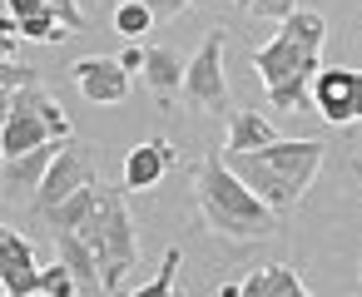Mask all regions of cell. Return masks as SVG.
Instances as JSON below:
<instances>
[{
	"instance_id": "obj_1",
	"label": "cell",
	"mask_w": 362,
	"mask_h": 297,
	"mask_svg": "<svg viewBox=\"0 0 362 297\" xmlns=\"http://www.w3.org/2000/svg\"><path fill=\"white\" fill-rule=\"evenodd\" d=\"M322 40H327V20L317 11H293L283 30L263 50H253V70L268 85L273 109H303L313 99V80L322 70Z\"/></svg>"
},
{
	"instance_id": "obj_2",
	"label": "cell",
	"mask_w": 362,
	"mask_h": 297,
	"mask_svg": "<svg viewBox=\"0 0 362 297\" xmlns=\"http://www.w3.org/2000/svg\"><path fill=\"white\" fill-rule=\"evenodd\" d=\"M194 188H199L204 223H209L214 233H223V238L263 243V238H273V233H278V223H283V218H278V213H273L253 188H243V178H233V174H228V164H223L218 154H209V159L199 164Z\"/></svg>"
},
{
	"instance_id": "obj_3",
	"label": "cell",
	"mask_w": 362,
	"mask_h": 297,
	"mask_svg": "<svg viewBox=\"0 0 362 297\" xmlns=\"http://www.w3.org/2000/svg\"><path fill=\"white\" fill-rule=\"evenodd\" d=\"M85 238V248L95 253V267H100V287H119L124 272L139 262V238H134V218L124 208V188H105L100 183V198L90 208V218L75 228Z\"/></svg>"
},
{
	"instance_id": "obj_4",
	"label": "cell",
	"mask_w": 362,
	"mask_h": 297,
	"mask_svg": "<svg viewBox=\"0 0 362 297\" xmlns=\"http://www.w3.org/2000/svg\"><path fill=\"white\" fill-rule=\"evenodd\" d=\"M65 139H75V134H70V119L50 90L25 85L11 95V119L0 129V159H21L40 144H65Z\"/></svg>"
},
{
	"instance_id": "obj_5",
	"label": "cell",
	"mask_w": 362,
	"mask_h": 297,
	"mask_svg": "<svg viewBox=\"0 0 362 297\" xmlns=\"http://www.w3.org/2000/svg\"><path fill=\"white\" fill-rule=\"evenodd\" d=\"M90 183H100V178H95V154H90V144L65 139V144L55 149V164H50L45 183H40L35 198H30V213H50V208H60L65 198H75V193L90 188Z\"/></svg>"
},
{
	"instance_id": "obj_6",
	"label": "cell",
	"mask_w": 362,
	"mask_h": 297,
	"mask_svg": "<svg viewBox=\"0 0 362 297\" xmlns=\"http://www.w3.org/2000/svg\"><path fill=\"white\" fill-rule=\"evenodd\" d=\"M184 95H189L199 109L233 114V104H228V80H223V30H209L204 50L189 60V70H184Z\"/></svg>"
},
{
	"instance_id": "obj_7",
	"label": "cell",
	"mask_w": 362,
	"mask_h": 297,
	"mask_svg": "<svg viewBox=\"0 0 362 297\" xmlns=\"http://www.w3.org/2000/svg\"><path fill=\"white\" fill-rule=\"evenodd\" d=\"M218 159H223V164H228V174H233V178H243V188H253V193H258V198H263L278 218L298 208V198H303V193H298V188H293L278 169H268V164H263V154H238V149H223Z\"/></svg>"
},
{
	"instance_id": "obj_8",
	"label": "cell",
	"mask_w": 362,
	"mask_h": 297,
	"mask_svg": "<svg viewBox=\"0 0 362 297\" xmlns=\"http://www.w3.org/2000/svg\"><path fill=\"white\" fill-rule=\"evenodd\" d=\"M253 154H263V164L268 169H278L298 193H308V183H313V174L322 169V139H278V144H268V149H253Z\"/></svg>"
},
{
	"instance_id": "obj_9",
	"label": "cell",
	"mask_w": 362,
	"mask_h": 297,
	"mask_svg": "<svg viewBox=\"0 0 362 297\" xmlns=\"http://www.w3.org/2000/svg\"><path fill=\"white\" fill-rule=\"evenodd\" d=\"M0 292H11V297H35L40 292L35 253L16 228H0Z\"/></svg>"
},
{
	"instance_id": "obj_10",
	"label": "cell",
	"mask_w": 362,
	"mask_h": 297,
	"mask_svg": "<svg viewBox=\"0 0 362 297\" xmlns=\"http://www.w3.org/2000/svg\"><path fill=\"white\" fill-rule=\"evenodd\" d=\"M75 85L90 104H124L129 95V70L110 55H95V60H80L75 65Z\"/></svg>"
},
{
	"instance_id": "obj_11",
	"label": "cell",
	"mask_w": 362,
	"mask_h": 297,
	"mask_svg": "<svg viewBox=\"0 0 362 297\" xmlns=\"http://www.w3.org/2000/svg\"><path fill=\"white\" fill-rule=\"evenodd\" d=\"M174 144L169 139H144L139 149H129L124 159V193H149L169 169H174Z\"/></svg>"
},
{
	"instance_id": "obj_12",
	"label": "cell",
	"mask_w": 362,
	"mask_h": 297,
	"mask_svg": "<svg viewBox=\"0 0 362 297\" xmlns=\"http://www.w3.org/2000/svg\"><path fill=\"white\" fill-rule=\"evenodd\" d=\"M55 149L60 144H40L21 159H0V188H6L11 198H35V188L45 183L50 164H55Z\"/></svg>"
},
{
	"instance_id": "obj_13",
	"label": "cell",
	"mask_w": 362,
	"mask_h": 297,
	"mask_svg": "<svg viewBox=\"0 0 362 297\" xmlns=\"http://www.w3.org/2000/svg\"><path fill=\"white\" fill-rule=\"evenodd\" d=\"M352 80H357V70H317V80H313V109L327 124H352Z\"/></svg>"
},
{
	"instance_id": "obj_14",
	"label": "cell",
	"mask_w": 362,
	"mask_h": 297,
	"mask_svg": "<svg viewBox=\"0 0 362 297\" xmlns=\"http://www.w3.org/2000/svg\"><path fill=\"white\" fill-rule=\"evenodd\" d=\"M238 297H308V287L298 282V272L288 262H268L238 282Z\"/></svg>"
},
{
	"instance_id": "obj_15",
	"label": "cell",
	"mask_w": 362,
	"mask_h": 297,
	"mask_svg": "<svg viewBox=\"0 0 362 297\" xmlns=\"http://www.w3.org/2000/svg\"><path fill=\"white\" fill-rule=\"evenodd\" d=\"M184 70H189V60H179L169 45L144 50V85H149L159 99H169V95H179V90H184Z\"/></svg>"
},
{
	"instance_id": "obj_16",
	"label": "cell",
	"mask_w": 362,
	"mask_h": 297,
	"mask_svg": "<svg viewBox=\"0 0 362 297\" xmlns=\"http://www.w3.org/2000/svg\"><path fill=\"white\" fill-rule=\"evenodd\" d=\"M283 134L258 114V109H233L228 114V144L223 149H238V154H253V149H268V144H278Z\"/></svg>"
},
{
	"instance_id": "obj_17",
	"label": "cell",
	"mask_w": 362,
	"mask_h": 297,
	"mask_svg": "<svg viewBox=\"0 0 362 297\" xmlns=\"http://www.w3.org/2000/svg\"><path fill=\"white\" fill-rule=\"evenodd\" d=\"M55 253H60V262L70 267V277H75L80 287H100V267H95V253L85 248V238H80V233L60 228V233H55Z\"/></svg>"
},
{
	"instance_id": "obj_18",
	"label": "cell",
	"mask_w": 362,
	"mask_h": 297,
	"mask_svg": "<svg viewBox=\"0 0 362 297\" xmlns=\"http://www.w3.org/2000/svg\"><path fill=\"white\" fill-rule=\"evenodd\" d=\"M95 198H100V183H90V188H80L75 198H65L60 208H50V213H40V218H45V223H50L55 233H60V228H70V233H75V228H80V223L90 218V208H95Z\"/></svg>"
},
{
	"instance_id": "obj_19",
	"label": "cell",
	"mask_w": 362,
	"mask_h": 297,
	"mask_svg": "<svg viewBox=\"0 0 362 297\" xmlns=\"http://www.w3.org/2000/svg\"><path fill=\"white\" fill-rule=\"evenodd\" d=\"M179 262H184V253L169 248L164 262H159V272H154V282H144V287L129 292V297H179Z\"/></svg>"
},
{
	"instance_id": "obj_20",
	"label": "cell",
	"mask_w": 362,
	"mask_h": 297,
	"mask_svg": "<svg viewBox=\"0 0 362 297\" xmlns=\"http://www.w3.org/2000/svg\"><path fill=\"white\" fill-rule=\"evenodd\" d=\"M149 25H154V11L144 6V0H119V11H115V30H119L124 40L144 35Z\"/></svg>"
},
{
	"instance_id": "obj_21",
	"label": "cell",
	"mask_w": 362,
	"mask_h": 297,
	"mask_svg": "<svg viewBox=\"0 0 362 297\" xmlns=\"http://www.w3.org/2000/svg\"><path fill=\"white\" fill-rule=\"evenodd\" d=\"M40 292L45 297H80V282L70 277L65 262H55V267H40Z\"/></svg>"
},
{
	"instance_id": "obj_22",
	"label": "cell",
	"mask_w": 362,
	"mask_h": 297,
	"mask_svg": "<svg viewBox=\"0 0 362 297\" xmlns=\"http://www.w3.org/2000/svg\"><path fill=\"white\" fill-rule=\"evenodd\" d=\"M248 6V16H258V20H288L293 11H298V0H243Z\"/></svg>"
},
{
	"instance_id": "obj_23",
	"label": "cell",
	"mask_w": 362,
	"mask_h": 297,
	"mask_svg": "<svg viewBox=\"0 0 362 297\" xmlns=\"http://www.w3.org/2000/svg\"><path fill=\"white\" fill-rule=\"evenodd\" d=\"M16 40H21V30H16V16H0V70L21 65V60H16Z\"/></svg>"
},
{
	"instance_id": "obj_24",
	"label": "cell",
	"mask_w": 362,
	"mask_h": 297,
	"mask_svg": "<svg viewBox=\"0 0 362 297\" xmlns=\"http://www.w3.org/2000/svg\"><path fill=\"white\" fill-rule=\"evenodd\" d=\"M45 6H50V11L60 16V25H65L70 35H75V30H85V11L75 6V0H45Z\"/></svg>"
},
{
	"instance_id": "obj_25",
	"label": "cell",
	"mask_w": 362,
	"mask_h": 297,
	"mask_svg": "<svg viewBox=\"0 0 362 297\" xmlns=\"http://www.w3.org/2000/svg\"><path fill=\"white\" fill-rule=\"evenodd\" d=\"M6 11L16 16V20H35V16H55L50 6H45V0H6ZM60 20V16H55Z\"/></svg>"
},
{
	"instance_id": "obj_26",
	"label": "cell",
	"mask_w": 362,
	"mask_h": 297,
	"mask_svg": "<svg viewBox=\"0 0 362 297\" xmlns=\"http://www.w3.org/2000/svg\"><path fill=\"white\" fill-rule=\"evenodd\" d=\"M144 6L154 11V20H174V16L189 6V0H144Z\"/></svg>"
},
{
	"instance_id": "obj_27",
	"label": "cell",
	"mask_w": 362,
	"mask_h": 297,
	"mask_svg": "<svg viewBox=\"0 0 362 297\" xmlns=\"http://www.w3.org/2000/svg\"><path fill=\"white\" fill-rule=\"evenodd\" d=\"M119 65H124V70H144V50H124Z\"/></svg>"
},
{
	"instance_id": "obj_28",
	"label": "cell",
	"mask_w": 362,
	"mask_h": 297,
	"mask_svg": "<svg viewBox=\"0 0 362 297\" xmlns=\"http://www.w3.org/2000/svg\"><path fill=\"white\" fill-rule=\"evenodd\" d=\"M352 119H362V70H357V80H352Z\"/></svg>"
},
{
	"instance_id": "obj_29",
	"label": "cell",
	"mask_w": 362,
	"mask_h": 297,
	"mask_svg": "<svg viewBox=\"0 0 362 297\" xmlns=\"http://www.w3.org/2000/svg\"><path fill=\"white\" fill-rule=\"evenodd\" d=\"M11 95H16V90L0 85V129H6V119H11Z\"/></svg>"
},
{
	"instance_id": "obj_30",
	"label": "cell",
	"mask_w": 362,
	"mask_h": 297,
	"mask_svg": "<svg viewBox=\"0 0 362 297\" xmlns=\"http://www.w3.org/2000/svg\"><path fill=\"white\" fill-rule=\"evenodd\" d=\"M0 297H11V292H0Z\"/></svg>"
}]
</instances>
